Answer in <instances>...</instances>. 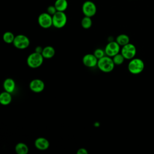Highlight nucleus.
<instances>
[{
    "mask_svg": "<svg viewBox=\"0 0 154 154\" xmlns=\"http://www.w3.org/2000/svg\"><path fill=\"white\" fill-rule=\"evenodd\" d=\"M97 66L102 72L109 73L113 70L115 64L111 57L105 55L102 58L98 60Z\"/></svg>",
    "mask_w": 154,
    "mask_h": 154,
    "instance_id": "f257e3e1",
    "label": "nucleus"
},
{
    "mask_svg": "<svg viewBox=\"0 0 154 154\" xmlns=\"http://www.w3.org/2000/svg\"><path fill=\"white\" fill-rule=\"evenodd\" d=\"M144 69V63L143 61L138 58H134L130 60L128 65L129 72L133 75L141 73Z\"/></svg>",
    "mask_w": 154,
    "mask_h": 154,
    "instance_id": "f03ea898",
    "label": "nucleus"
},
{
    "mask_svg": "<svg viewBox=\"0 0 154 154\" xmlns=\"http://www.w3.org/2000/svg\"><path fill=\"white\" fill-rule=\"evenodd\" d=\"M44 58L42 54L32 52L30 54L26 59L27 65L32 69H37L42 66L43 63Z\"/></svg>",
    "mask_w": 154,
    "mask_h": 154,
    "instance_id": "7ed1b4c3",
    "label": "nucleus"
},
{
    "mask_svg": "<svg viewBox=\"0 0 154 154\" xmlns=\"http://www.w3.org/2000/svg\"><path fill=\"white\" fill-rule=\"evenodd\" d=\"M67 18L64 11H57L52 16L53 26L57 28H63L67 23Z\"/></svg>",
    "mask_w": 154,
    "mask_h": 154,
    "instance_id": "20e7f679",
    "label": "nucleus"
},
{
    "mask_svg": "<svg viewBox=\"0 0 154 154\" xmlns=\"http://www.w3.org/2000/svg\"><path fill=\"white\" fill-rule=\"evenodd\" d=\"M13 44L18 49H25L29 46L30 41L27 36L23 34H19L15 36Z\"/></svg>",
    "mask_w": 154,
    "mask_h": 154,
    "instance_id": "39448f33",
    "label": "nucleus"
},
{
    "mask_svg": "<svg viewBox=\"0 0 154 154\" xmlns=\"http://www.w3.org/2000/svg\"><path fill=\"white\" fill-rule=\"evenodd\" d=\"M120 53L123 55L125 60H130L135 58L137 53V49L134 45L129 43L127 45L122 46Z\"/></svg>",
    "mask_w": 154,
    "mask_h": 154,
    "instance_id": "423d86ee",
    "label": "nucleus"
},
{
    "mask_svg": "<svg viewBox=\"0 0 154 154\" xmlns=\"http://www.w3.org/2000/svg\"><path fill=\"white\" fill-rule=\"evenodd\" d=\"M38 23L43 28H49L53 25L52 16L48 13H41L38 17Z\"/></svg>",
    "mask_w": 154,
    "mask_h": 154,
    "instance_id": "0eeeda50",
    "label": "nucleus"
},
{
    "mask_svg": "<svg viewBox=\"0 0 154 154\" xmlns=\"http://www.w3.org/2000/svg\"><path fill=\"white\" fill-rule=\"evenodd\" d=\"M82 10L85 16L93 17L97 11V8L94 2L90 1H87L84 2L82 6Z\"/></svg>",
    "mask_w": 154,
    "mask_h": 154,
    "instance_id": "6e6552de",
    "label": "nucleus"
},
{
    "mask_svg": "<svg viewBox=\"0 0 154 154\" xmlns=\"http://www.w3.org/2000/svg\"><path fill=\"white\" fill-rule=\"evenodd\" d=\"M104 50L105 54L111 57H112L116 54L120 53L121 51L120 46L117 43L116 41L109 42L106 45Z\"/></svg>",
    "mask_w": 154,
    "mask_h": 154,
    "instance_id": "1a4fd4ad",
    "label": "nucleus"
},
{
    "mask_svg": "<svg viewBox=\"0 0 154 154\" xmlns=\"http://www.w3.org/2000/svg\"><path fill=\"white\" fill-rule=\"evenodd\" d=\"M45 83L40 79H34L29 82V87L34 93H38L43 91L45 89Z\"/></svg>",
    "mask_w": 154,
    "mask_h": 154,
    "instance_id": "9d476101",
    "label": "nucleus"
},
{
    "mask_svg": "<svg viewBox=\"0 0 154 154\" xmlns=\"http://www.w3.org/2000/svg\"><path fill=\"white\" fill-rule=\"evenodd\" d=\"M97 62L98 59L94 54H87L82 58V63L87 67H94L97 66Z\"/></svg>",
    "mask_w": 154,
    "mask_h": 154,
    "instance_id": "9b49d317",
    "label": "nucleus"
},
{
    "mask_svg": "<svg viewBox=\"0 0 154 154\" xmlns=\"http://www.w3.org/2000/svg\"><path fill=\"white\" fill-rule=\"evenodd\" d=\"M35 147L40 150H46L48 149L50 146L49 141L44 137H38L34 141Z\"/></svg>",
    "mask_w": 154,
    "mask_h": 154,
    "instance_id": "f8f14e48",
    "label": "nucleus"
},
{
    "mask_svg": "<svg viewBox=\"0 0 154 154\" xmlns=\"http://www.w3.org/2000/svg\"><path fill=\"white\" fill-rule=\"evenodd\" d=\"M3 88L5 91L12 93L16 88V82L12 78H8L3 82Z\"/></svg>",
    "mask_w": 154,
    "mask_h": 154,
    "instance_id": "ddd939ff",
    "label": "nucleus"
},
{
    "mask_svg": "<svg viewBox=\"0 0 154 154\" xmlns=\"http://www.w3.org/2000/svg\"><path fill=\"white\" fill-rule=\"evenodd\" d=\"M55 54V49L51 46H46L43 48L42 55L45 59H51L54 57Z\"/></svg>",
    "mask_w": 154,
    "mask_h": 154,
    "instance_id": "4468645a",
    "label": "nucleus"
},
{
    "mask_svg": "<svg viewBox=\"0 0 154 154\" xmlns=\"http://www.w3.org/2000/svg\"><path fill=\"white\" fill-rule=\"evenodd\" d=\"M12 100L11 93L4 91L0 94V103L2 105H7Z\"/></svg>",
    "mask_w": 154,
    "mask_h": 154,
    "instance_id": "2eb2a0df",
    "label": "nucleus"
},
{
    "mask_svg": "<svg viewBox=\"0 0 154 154\" xmlns=\"http://www.w3.org/2000/svg\"><path fill=\"white\" fill-rule=\"evenodd\" d=\"M15 151L17 154H27L29 151L28 146L24 143H18L14 147Z\"/></svg>",
    "mask_w": 154,
    "mask_h": 154,
    "instance_id": "dca6fc26",
    "label": "nucleus"
},
{
    "mask_svg": "<svg viewBox=\"0 0 154 154\" xmlns=\"http://www.w3.org/2000/svg\"><path fill=\"white\" fill-rule=\"evenodd\" d=\"M116 41L120 46H123L129 43L130 39L128 35L125 34H121L116 37Z\"/></svg>",
    "mask_w": 154,
    "mask_h": 154,
    "instance_id": "f3484780",
    "label": "nucleus"
},
{
    "mask_svg": "<svg viewBox=\"0 0 154 154\" xmlns=\"http://www.w3.org/2000/svg\"><path fill=\"white\" fill-rule=\"evenodd\" d=\"M54 5L57 11H64L68 7V3L67 0H56Z\"/></svg>",
    "mask_w": 154,
    "mask_h": 154,
    "instance_id": "a211bd4d",
    "label": "nucleus"
},
{
    "mask_svg": "<svg viewBox=\"0 0 154 154\" xmlns=\"http://www.w3.org/2000/svg\"><path fill=\"white\" fill-rule=\"evenodd\" d=\"M15 35L14 34L10 31H7L4 33L2 35V40L3 41L8 44L13 43L14 40Z\"/></svg>",
    "mask_w": 154,
    "mask_h": 154,
    "instance_id": "6ab92c4d",
    "label": "nucleus"
},
{
    "mask_svg": "<svg viewBox=\"0 0 154 154\" xmlns=\"http://www.w3.org/2000/svg\"><path fill=\"white\" fill-rule=\"evenodd\" d=\"M92 25V20L90 17L85 16L81 20V26L84 29H88Z\"/></svg>",
    "mask_w": 154,
    "mask_h": 154,
    "instance_id": "aec40b11",
    "label": "nucleus"
},
{
    "mask_svg": "<svg viewBox=\"0 0 154 154\" xmlns=\"http://www.w3.org/2000/svg\"><path fill=\"white\" fill-rule=\"evenodd\" d=\"M125 58L123 56V55L121 53H119L112 57V60L115 64V65H121L124 62Z\"/></svg>",
    "mask_w": 154,
    "mask_h": 154,
    "instance_id": "412c9836",
    "label": "nucleus"
},
{
    "mask_svg": "<svg viewBox=\"0 0 154 154\" xmlns=\"http://www.w3.org/2000/svg\"><path fill=\"white\" fill-rule=\"evenodd\" d=\"M93 54L99 60V59H100V58H102L103 57L105 56V50L103 51V49H102L100 48H97V49L94 50Z\"/></svg>",
    "mask_w": 154,
    "mask_h": 154,
    "instance_id": "4be33fe9",
    "label": "nucleus"
},
{
    "mask_svg": "<svg viewBox=\"0 0 154 154\" xmlns=\"http://www.w3.org/2000/svg\"><path fill=\"white\" fill-rule=\"evenodd\" d=\"M57 11V8H55V5H50L47 8V13H48L49 14L53 16L56 12Z\"/></svg>",
    "mask_w": 154,
    "mask_h": 154,
    "instance_id": "5701e85b",
    "label": "nucleus"
},
{
    "mask_svg": "<svg viewBox=\"0 0 154 154\" xmlns=\"http://www.w3.org/2000/svg\"><path fill=\"white\" fill-rule=\"evenodd\" d=\"M77 154H88V151L85 148H80L79 149L77 152H76Z\"/></svg>",
    "mask_w": 154,
    "mask_h": 154,
    "instance_id": "b1692460",
    "label": "nucleus"
},
{
    "mask_svg": "<svg viewBox=\"0 0 154 154\" xmlns=\"http://www.w3.org/2000/svg\"><path fill=\"white\" fill-rule=\"evenodd\" d=\"M43 48H42V46H37L35 49V52H37V53H40V54H42V51H43Z\"/></svg>",
    "mask_w": 154,
    "mask_h": 154,
    "instance_id": "393cba45",
    "label": "nucleus"
}]
</instances>
